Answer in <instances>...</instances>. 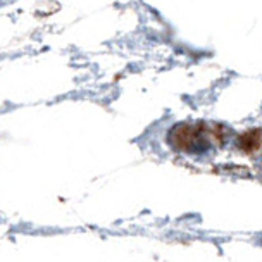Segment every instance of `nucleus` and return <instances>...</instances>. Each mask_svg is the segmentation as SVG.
Returning a JSON list of instances; mask_svg holds the SVG:
<instances>
[{
	"label": "nucleus",
	"mask_w": 262,
	"mask_h": 262,
	"mask_svg": "<svg viewBox=\"0 0 262 262\" xmlns=\"http://www.w3.org/2000/svg\"><path fill=\"white\" fill-rule=\"evenodd\" d=\"M202 126H191L186 123L176 124L169 131V143L178 150H190L193 152V147H196L202 142V133H200Z\"/></svg>",
	"instance_id": "obj_1"
},
{
	"label": "nucleus",
	"mask_w": 262,
	"mask_h": 262,
	"mask_svg": "<svg viewBox=\"0 0 262 262\" xmlns=\"http://www.w3.org/2000/svg\"><path fill=\"white\" fill-rule=\"evenodd\" d=\"M260 142H262V133L259 129H250V131H245L240 138H238V147L240 150L250 154L257 150L260 147Z\"/></svg>",
	"instance_id": "obj_2"
}]
</instances>
